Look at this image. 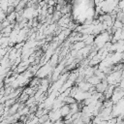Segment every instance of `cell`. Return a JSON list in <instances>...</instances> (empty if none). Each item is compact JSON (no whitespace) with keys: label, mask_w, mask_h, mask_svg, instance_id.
Returning <instances> with one entry per match:
<instances>
[{"label":"cell","mask_w":124,"mask_h":124,"mask_svg":"<svg viewBox=\"0 0 124 124\" xmlns=\"http://www.w3.org/2000/svg\"><path fill=\"white\" fill-rule=\"evenodd\" d=\"M72 124H74V123H72Z\"/></svg>","instance_id":"2e32d148"},{"label":"cell","mask_w":124,"mask_h":124,"mask_svg":"<svg viewBox=\"0 0 124 124\" xmlns=\"http://www.w3.org/2000/svg\"><path fill=\"white\" fill-rule=\"evenodd\" d=\"M58 59H59V56L57 53H53L50 57V60H49V64L52 66V67H55V65L57 64L58 62Z\"/></svg>","instance_id":"30bf717a"},{"label":"cell","mask_w":124,"mask_h":124,"mask_svg":"<svg viewBox=\"0 0 124 124\" xmlns=\"http://www.w3.org/2000/svg\"><path fill=\"white\" fill-rule=\"evenodd\" d=\"M59 111H60L62 117H64V116H66L67 114H69V113H70V107H69V105L64 104V105L59 108Z\"/></svg>","instance_id":"8992f818"},{"label":"cell","mask_w":124,"mask_h":124,"mask_svg":"<svg viewBox=\"0 0 124 124\" xmlns=\"http://www.w3.org/2000/svg\"><path fill=\"white\" fill-rule=\"evenodd\" d=\"M122 25H123V23H122L120 20L115 19V20L113 21V23H112V28H113L114 30H116V29H120V28H122Z\"/></svg>","instance_id":"7c38bea8"},{"label":"cell","mask_w":124,"mask_h":124,"mask_svg":"<svg viewBox=\"0 0 124 124\" xmlns=\"http://www.w3.org/2000/svg\"><path fill=\"white\" fill-rule=\"evenodd\" d=\"M63 102H64V104H67V105H70V104H73V103H76L77 101H76V99L74 98V97H72V96H66L65 98H64V100H63Z\"/></svg>","instance_id":"8fae6325"},{"label":"cell","mask_w":124,"mask_h":124,"mask_svg":"<svg viewBox=\"0 0 124 124\" xmlns=\"http://www.w3.org/2000/svg\"><path fill=\"white\" fill-rule=\"evenodd\" d=\"M85 80H87L92 86H95V85H97L100 81H101V79L98 78V77H96L95 75H93L92 77H90V78H88L87 79H85Z\"/></svg>","instance_id":"52a82bcc"},{"label":"cell","mask_w":124,"mask_h":124,"mask_svg":"<svg viewBox=\"0 0 124 124\" xmlns=\"http://www.w3.org/2000/svg\"><path fill=\"white\" fill-rule=\"evenodd\" d=\"M123 42H124V40H123Z\"/></svg>","instance_id":"9a60e30c"},{"label":"cell","mask_w":124,"mask_h":124,"mask_svg":"<svg viewBox=\"0 0 124 124\" xmlns=\"http://www.w3.org/2000/svg\"><path fill=\"white\" fill-rule=\"evenodd\" d=\"M94 38H95V36L93 34H88L85 37V39L83 40V42L85 43L86 46H92L93 45V42H94Z\"/></svg>","instance_id":"ba28073f"},{"label":"cell","mask_w":124,"mask_h":124,"mask_svg":"<svg viewBox=\"0 0 124 124\" xmlns=\"http://www.w3.org/2000/svg\"><path fill=\"white\" fill-rule=\"evenodd\" d=\"M69 107H70V113H71V114H74V113H76V112H78V110H79V108H80V106L78 105V102L73 103V104H70Z\"/></svg>","instance_id":"5b68a950"},{"label":"cell","mask_w":124,"mask_h":124,"mask_svg":"<svg viewBox=\"0 0 124 124\" xmlns=\"http://www.w3.org/2000/svg\"><path fill=\"white\" fill-rule=\"evenodd\" d=\"M6 16H7L6 13L0 8V21H2L3 19H5V18H6Z\"/></svg>","instance_id":"4fadbf2b"},{"label":"cell","mask_w":124,"mask_h":124,"mask_svg":"<svg viewBox=\"0 0 124 124\" xmlns=\"http://www.w3.org/2000/svg\"><path fill=\"white\" fill-rule=\"evenodd\" d=\"M108 85V83L107 79L106 78L105 79H102L97 85H95V91L98 92V93H104L106 91Z\"/></svg>","instance_id":"3957f363"},{"label":"cell","mask_w":124,"mask_h":124,"mask_svg":"<svg viewBox=\"0 0 124 124\" xmlns=\"http://www.w3.org/2000/svg\"><path fill=\"white\" fill-rule=\"evenodd\" d=\"M52 70H53V67L48 62V63L45 64L44 66H42L40 69H38V71L36 72V76L40 78H44L47 76H50Z\"/></svg>","instance_id":"7a4b0ae2"},{"label":"cell","mask_w":124,"mask_h":124,"mask_svg":"<svg viewBox=\"0 0 124 124\" xmlns=\"http://www.w3.org/2000/svg\"><path fill=\"white\" fill-rule=\"evenodd\" d=\"M122 30H124V23H123V25H122V28H121Z\"/></svg>","instance_id":"5bb4252c"},{"label":"cell","mask_w":124,"mask_h":124,"mask_svg":"<svg viewBox=\"0 0 124 124\" xmlns=\"http://www.w3.org/2000/svg\"><path fill=\"white\" fill-rule=\"evenodd\" d=\"M86 45H85V43L83 42V41H78V42H76L74 45H73V49H76V50H79V49H81L82 47H84Z\"/></svg>","instance_id":"9c48e42d"},{"label":"cell","mask_w":124,"mask_h":124,"mask_svg":"<svg viewBox=\"0 0 124 124\" xmlns=\"http://www.w3.org/2000/svg\"><path fill=\"white\" fill-rule=\"evenodd\" d=\"M110 39H111V35L107 31L101 32L100 34L96 35L94 38V42H93L94 46H96V50H98L99 48H102L106 43L110 41Z\"/></svg>","instance_id":"6da1fadb"},{"label":"cell","mask_w":124,"mask_h":124,"mask_svg":"<svg viewBox=\"0 0 124 124\" xmlns=\"http://www.w3.org/2000/svg\"><path fill=\"white\" fill-rule=\"evenodd\" d=\"M110 59H111V61H112V64L114 65V64H118V63H120L121 61H122V53H120V52H113V53H110Z\"/></svg>","instance_id":"277c9868"}]
</instances>
